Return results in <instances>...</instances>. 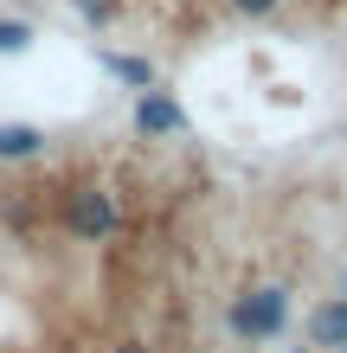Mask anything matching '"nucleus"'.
<instances>
[{
    "label": "nucleus",
    "mask_w": 347,
    "mask_h": 353,
    "mask_svg": "<svg viewBox=\"0 0 347 353\" xmlns=\"http://www.w3.org/2000/svg\"><path fill=\"white\" fill-rule=\"evenodd\" d=\"M302 347H315V353H341L347 347V296H321L309 315H302Z\"/></svg>",
    "instance_id": "nucleus-4"
},
{
    "label": "nucleus",
    "mask_w": 347,
    "mask_h": 353,
    "mask_svg": "<svg viewBox=\"0 0 347 353\" xmlns=\"http://www.w3.org/2000/svg\"><path fill=\"white\" fill-rule=\"evenodd\" d=\"M65 232L77 238V244H110L116 232H122V205H116V193L110 186H97V180H84V186H71L65 193Z\"/></svg>",
    "instance_id": "nucleus-2"
},
{
    "label": "nucleus",
    "mask_w": 347,
    "mask_h": 353,
    "mask_svg": "<svg viewBox=\"0 0 347 353\" xmlns=\"http://www.w3.org/2000/svg\"><path fill=\"white\" fill-rule=\"evenodd\" d=\"M32 39H39V26H32V19H13V13H0V58H19V52H32Z\"/></svg>",
    "instance_id": "nucleus-7"
},
{
    "label": "nucleus",
    "mask_w": 347,
    "mask_h": 353,
    "mask_svg": "<svg viewBox=\"0 0 347 353\" xmlns=\"http://www.w3.org/2000/svg\"><path fill=\"white\" fill-rule=\"evenodd\" d=\"M290 353H315V347H290Z\"/></svg>",
    "instance_id": "nucleus-11"
},
{
    "label": "nucleus",
    "mask_w": 347,
    "mask_h": 353,
    "mask_svg": "<svg viewBox=\"0 0 347 353\" xmlns=\"http://www.w3.org/2000/svg\"><path fill=\"white\" fill-rule=\"evenodd\" d=\"M341 353H347V347H341Z\"/></svg>",
    "instance_id": "nucleus-12"
},
{
    "label": "nucleus",
    "mask_w": 347,
    "mask_h": 353,
    "mask_svg": "<svg viewBox=\"0 0 347 353\" xmlns=\"http://www.w3.org/2000/svg\"><path fill=\"white\" fill-rule=\"evenodd\" d=\"M110 353H155V347H148V341H116Z\"/></svg>",
    "instance_id": "nucleus-10"
},
{
    "label": "nucleus",
    "mask_w": 347,
    "mask_h": 353,
    "mask_svg": "<svg viewBox=\"0 0 347 353\" xmlns=\"http://www.w3.org/2000/svg\"><path fill=\"white\" fill-rule=\"evenodd\" d=\"M129 129H135L141 141H187V135H193V116H187V103H180L168 84H155V90L135 97Z\"/></svg>",
    "instance_id": "nucleus-3"
},
{
    "label": "nucleus",
    "mask_w": 347,
    "mask_h": 353,
    "mask_svg": "<svg viewBox=\"0 0 347 353\" xmlns=\"http://www.w3.org/2000/svg\"><path fill=\"white\" fill-rule=\"evenodd\" d=\"M290 321H296L290 283H251V289H238V296L226 302V334H232L244 353L277 347L283 334H290Z\"/></svg>",
    "instance_id": "nucleus-1"
},
{
    "label": "nucleus",
    "mask_w": 347,
    "mask_h": 353,
    "mask_svg": "<svg viewBox=\"0 0 347 353\" xmlns=\"http://www.w3.org/2000/svg\"><path fill=\"white\" fill-rule=\"evenodd\" d=\"M71 7L84 13L90 26H110V19H116V0H71Z\"/></svg>",
    "instance_id": "nucleus-9"
},
{
    "label": "nucleus",
    "mask_w": 347,
    "mask_h": 353,
    "mask_svg": "<svg viewBox=\"0 0 347 353\" xmlns=\"http://www.w3.org/2000/svg\"><path fill=\"white\" fill-rule=\"evenodd\" d=\"M97 65H103L116 84H129L135 97L161 84V77H155V58H141V52H97Z\"/></svg>",
    "instance_id": "nucleus-6"
},
{
    "label": "nucleus",
    "mask_w": 347,
    "mask_h": 353,
    "mask_svg": "<svg viewBox=\"0 0 347 353\" xmlns=\"http://www.w3.org/2000/svg\"><path fill=\"white\" fill-rule=\"evenodd\" d=\"M52 148V135L39 122H0V168H26Z\"/></svg>",
    "instance_id": "nucleus-5"
},
{
    "label": "nucleus",
    "mask_w": 347,
    "mask_h": 353,
    "mask_svg": "<svg viewBox=\"0 0 347 353\" xmlns=\"http://www.w3.org/2000/svg\"><path fill=\"white\" fill-rule=\"evenodd\" d=\"M290 0H226V13L232 19H244V26H264V19H277Z\"/></svg>",
    "instance_id": "nucleus-8"
}]
</instances>
